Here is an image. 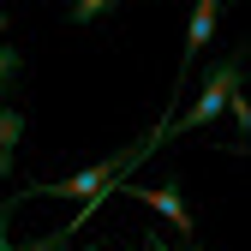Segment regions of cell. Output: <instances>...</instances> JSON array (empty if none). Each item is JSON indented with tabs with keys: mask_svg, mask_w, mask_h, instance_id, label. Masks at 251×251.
<instances>
[{
	"mask_svg": "<svg viewBox=\"0 0 251 251\" xmlns=\"http://www.w3.org/2000/svg\"><path fill=\"white\" fill-rule=\"evenodd\" d=\"M233 90H245V42L209 66V78H203V90H198V102L185 108V114H174V120H168V138H174V132H198V126H209L215 114L227 108Z\"/></svg>",
	"mask_w": 251,
	"mask_h": 251,
	"instance_id": "2",
	"label": "cell"
},
{
	"mask_svg": "<svg viewBox=\"0 0 251 251\" xmlns=\"http://www.w3.org/2000/svg\"><path fill=\"white\" fill-rule=\"evenodd\" d=\"M6 24V18H0ZM18 72H24V60H18V48L6 42V30H0V102L12 96V84H18Z\"/></svg>",
	"mask_w": 251,
	"mask_h": 251,
	"instance_id": "6",
	"label": "cell"
},
{
	"mask_svg": "<svg viewBox=\"0 0 251 251\" xmlns=\"http://www.w3.org/2000/svg\"><path fill=\"white\" fill-rule=\"evenodd\" d=\"M114 192H126V198H138L144 209H155V215H168V222L179 227V239H198V215H192V203H185V192L168 179V185H132V179H120Z\"/></svg>",
	"mask_w": 251,
	"mask_h": 251,
	"instance_id": "3",
	"label": "cell"
},
{
	"mask_svg": "<svg viewBox=\"0 0 251 251\" xmlns=\"http://www.w3.org/2000/svg\"><path fill=\"white\" fill-rule=\"evenodd\" d=\"M222 114H233V126H239V144H233V150H245V138H251V108H245V90H233Z\"/></svg>",
	"mask_w": 251,
	"mask_h": 251,
	"instance_id": "8",
	"label": "cell"
},
{
	"mask_svg": "<svg viewBox=\"0 0 251 251\" xmlns=\"http://www.w3.org/2000/svg\"><path fill=\"white\" fill-rule=\"evenodd\" d=\"M18 138H24V114L0 102V179L18 174Z\"/></svg>",
	"mask_w": 251,
	"mask_h": 251,
	"instance_id": "5",
	"label": "cell"
},
{
	"mask_svg": "<svg viewBox=\"0 0 251 251\" xmlns=\"http://www.w3.org/2000/svg\"><path fill=\"white\" fill-rule=\"evenodd\" d=\"M114 6H120V0H72V6H66V18H72V24L84 30V24H96V18H108Z\"/></svg>",
	"mask_w": 251,
	"mask_h": 251,
	"instance_id": "7",
	"label": "cell"
},
{
	"mask_svg": "<svg viewBox=\"0 0 251 251\" xmlns=\"http://www.w3.org/2000/svg\"><path fill=\"white\" fill-rule=\"evenodd\" d=\"M162 144H168V120L155 126L150 138H138V144H126L120 155H108V162H96V168H84V174H72V179H60V185H36V192H48V198H78V203H84V209L72 215V227H60V233H78V227L90 222V215H96V203H102V198L114 192L120 179H132V168H138V162H150V155L162 150Z\"/></svg>",
	"mask_w": 251,
	"mask_h": 251,
	"instance_id": "1",
	"label": "cell"
},
{
	"mask_svg": "<svg viewBox=\"0 0 251 251\" xmlns=\"http://www.w3.org/2000/svg\"><path fill=\"white\" fill-rule=\"evenodd\" d=\"M215 18H222V0H192V24H185V54H179V78H174V96L185 90V72H192V60L209 48V36H215Z\"/></svg>",
	"mask_w": 251,
	"mask_h": 251,
	"instance_id": "4",
	"label": "cell"
}]
</instances>
